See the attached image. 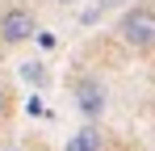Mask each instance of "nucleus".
I'll return each mask as SVG.
<instances>
[{
	"instance_id": "f257e3e1",
	"label": "nucleus",
	"mask_w": 155,
	"mask_h": 151,
	"mask_svg": "<svg viewBox=\"0 0 155 151\" xmlns=\"http://www.w3.org/2000/svg\"><path fill=\"white\" fill-rule=\"evenodd\" d=\"M117 42L134 55H147L155 46V4H130L117 13V25H113Z\"/></svg>"
},
{
	"instance_id": "f03ea898",
	"label": "nucleus",
	"mask_w": 155,
	"mask_h": 151,
	"mask_svg": "<svg viewBox=\"0 0 155 151\" xmlns=\"http://www.w3.org/2000/svg\"><path fill=\"white\" fill-rule=\"evenodd\" d=\"M38 38V17L25 4H4L0 8V46H21Z\"/></svg>"
},
{
	"instance_id": "7ed1b4c3",
	"label": "nucleus",
	"mask_w": 155,
	"mask_h": 151,
	"mask_svg": "<svg viewBox=\"0 0 155 151\" xmlns=\"http://www.w3.org/2000/svg\"><path fill=\"white\" fill-rule=\"evenodd\" d=\"M76 109L84 113V118H101L105 113V88L92 80V76L76 84Z\"/></svg>"
},
{
	"instance_id": "20e7f679",
	"label": "nucleus",
	"mask_w": 155,
	"mask_h": 151,
	"mask_svg": "<svg viewBox=\"0 0 155 151\" xmlns=\"http://www.w3.org/2000/svg\"><path fill=\"white\" fill-rule=\"evenodd\" d=\"M101 147H105L101 126H84V130H76V134L67 139V147H63V151H101Z\"/></svg>"
},
{
	"instance_id": "39448f33",
	"label": "nucleus",
	"mask_w": 155,
	"mask_h": 151,
	"mask_svg": "<svg viewBox=\"0 0 155 151\" xmlns=\"http://www.w3.org/2000/svg\"><path fill=\"white\" fill-rule=\"evenodd\" d=\"M122 8H130V0H97V4H92V8H88L80 21H84V25H97L105 13H122Z\"/></svg>"
},
{
	"instance_id": "423d86ee",
	"label": "nucleus",
	"mask_w": 155,
	"mask_h": 151,
	"mask_svg": "<svg viewBox=\"0 0 155 151\" xmlns=\"http://www.w3.org/2000/svg\"><path fill=\"white\" fill-rule=\"evenodd\" d=\"M8 113H13V88H8V80L0 76V122H4Z\"/></svg>"
},
{
	"instance_id": "0eeeda50",
	"label": "nucleus",
	"mask_w": 155,
	"mask_h": 151,
	"mask_svg": "<svg viewBox=\"0 0 155 151\" xmlns=\"http://www.w3.org/2000/svg\"><path fill=\"white\" fill-rule=\"evenodd\" d=\"M54 4H59V8H76L80 0H54Z\"/></svg>"
}]
</instances>
